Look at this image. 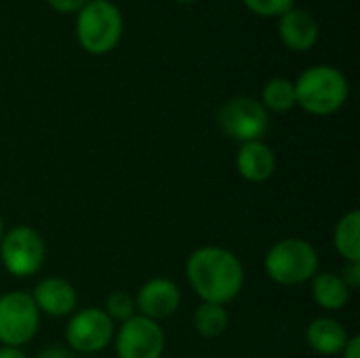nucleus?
Here are the masks:
<instances>
[{"label":"nucleus","mask_w":360,"mask_h":358,"mask_svg":"<svg viewBox=\"0 0 360 358\" xmlns=\"http://www.w3.org/2000/svg\"><path fill=\"white\" fill-rule=\"evenodd\" d=\"M40 325V312L32 295L13 291L0 298V342L19 348L34 340Z\"/></svg>","instance_id":"obj_5"},{"label":"nucleus","mask_w":360,"mask_h":358,"mask_svg":"<svg viewBox=\"0 0 360 358\" xmlns=\"http://www.w3.org/2000/svg\"><path fill=\"white\" fill-rule=\"evenodd\" d=\"M266 272L278 285H302L316 276V249L304 238H285L266 255Z\"/></svg>","instance_id":"obj_4"},{"label":"nucleus","mask_w":360,"mask_h":358,"mask_svg":"<svg viewBox=\"0 0 360 358\" xmlns=\"http://www.w3.org/2000/svg\"><path fill=\"white\" fill-rule=\"evenodd\" d=\"M0 358H27L19 348H11V346H2L0 348Z\"/></svg>","instance_id":"obj_25"},{"label":"nucleus","mask_w":360,"mask_h":358,"mask_svg":"<svg viewBox=\"0 0 360 358\" xmlns=\"http://www.w3.org/2000/svg\"><path fill=\"white\" fill-rule=\"evenodd\" d=\"M32 300L38 308V312H44L49 317H65L74 312L78 304L76 289L65 281V279H44L36 285Z\"/></svg>","instance_id":"obj_11"},{"label":"nucleus","mask_w":360,"mask_h":358,"mask_svg":"<svg viewBox=\"0 0 360 358\" xmlns=\"http://www.w3.org/2000/svg\"><path fill=\"white\" fill-rule=\"evenodd\" d=\"M177 2H184V4H190V2H196V0H177Z\"/></svg>","instance_id":"obj_27"},{"label":"nucleus","mask_w":360,"mask_h":358,"mask_svg":"<svg viewBox=\"0 0 360 358\" xmlns=\"http://www.w3.org/2000/svg\"><path fill=\"white\" fill-rule=\"evenodd\" d=\"M76 36L91 55L110 53L122 36V15L110 0H89L76 17Z\"/></svg>","instance_id":"obj_3"},{"label":"nucleus","mask_w":360,"mask_h":358,"mask_svg":"<svg viewBox=\"0 0 360 358\" xmlns=\"http://www.w3.org/2000/svg\"><path fill=\"white\" fill-rule=\"evenodd\" d=\"M306 340L314 352L325 354V357H333V354H340L344 350V346L348 342V331L335 319L321 317L308 325Z\"/></svg>","instance_id":"obj_14"},{"label":"nucleus","mask_w":360,"mask_h":358,"mask_svg":"<svg viewBox=\"0 0 360 358\" xmlns=\"http://www.w3.org/2000/svg\"><path fill=\"white\" fill-rule=\"evenodd\" d=\"M342 281L346 283V287L352 291V289H359L360 287V262H348L346 268H344V274H342Z\"/></svg>","instance_id":"obj_21"},{"label":"nucleus","mask_w":360,"mask_h":358,"mask_svg":"<svg viewBox=\"0 0 360 358\" xmlns=\"http://www.w3.org/2000/svg\"><path fill=\"white\" fill-rule=\"evenodd\" d=\"M181 304V291L179 287L169 279H152L148 281L135 300V308H139L141 317L150 321L169 319Z\"/></svg>","instance_id":"obj_10"},{"label":"nucleus","mask_w":360,"mask_h":358,"mask_svg":"<svg viewBox=\"0 0 360 358\" xmlns=\"http://www.w3.org/2000/svg\"><path fill=\"white\" fill-rule=\"evenodd\" d=\"M295 84V99L306 112L314 116H329L344 108L348 101V80L331 65H314L302 72Z\"/></svg>","instance_id":"obj_2"},{"label":"nucleus","mask_w":360,"mask_h":358,"mask_svg":"<svg viewBox=\"0 0 360 358\" xmlns=\"http://www.w3.org/2000/svg\"><path fill=\"white\" fill-rule=\"evenodd\" d=\"M236 169L238 173L253 184H262L270 179L276 171V156L270 146L259 141H247L240 146L236 154Z\"/></svg>","instance_id":"obj_13"},{"label":"nucleus","mask_w":360,"mask_h":358,"mask_svg":"<svg viewBox=\"0 0 360 358\" xmlns=\"http://www.w3.org/2000/svg\"><path fill=\"white\" fill-rule=\"evenodd\" d=\"M228 321H230V317H228L226 308L219 304L202 302V306H198V310L194 312V327L207 340L219 338L228 329Z\"/></svg>","instance_id":"obj_18"},{"label":"nucleus","mask_w":360,"mask_h":358,"mask_svg":"<svg viewBox=\"0 0 360 358\" xmlns=\"http://www.w3.org/2000/svg\"><path fill=\"white\" fill-rule=\"evenodd\" d=\"M36 358H74V354L68 352V350H63V348H46V350H42Z\"/></svg>","instance_id":"obj_24"},{"label":"nucleus","mask_w":360,"mask_h":358,"mask_svg":"<svg viewBox=\"0 0 360 358\" xmlns=\"http://www.w3.org/2000/svg\"><path fill=\"white\" fill-rule=\"evenodd\" d=\"M221 131L240 141H259L268 131V110L251 97H236L219 110Z\"/></svg>","instance_id":"obj_7"},{"label":"nucleus","mask_w":360,"mask_h":358,"mask_svg":"<svg viewBox=\"0 0 360 358\" xmlns=\"http://www.w3.org/2000/svg\"><path fill=\"white\" fill-rule=\"evenodd\" d=\"M333 243L338 253L346 262H360V213L350 211L344 215L333 232Z\"/></svg>","instance_id":"obj_16"},{"label":"nucleus","mask_w":360,"mask_h":358,"mask_svg":"<svg viewBox=\"0 0 360 358\" xmlns=\"http://www.w3.org/2000/svg\"><path fill=\"white\" fill-rule=\"evenodd\" d=\"M165 350V331L156 321L133 317L122 323L116 335L118 358H160Z\"/></svg>","instance_id":"obj_9"},{"label":"nucleus","mask_w":360,"mask_h":358,"mask_svg":"<svg viewBox=\"0 0 360 358\" xmlns=\"http://www.w3.org/2000/svg\"><path fill=\"white\" fill-rule=\"evenodd\" d=\"M312 295H314V302L323 310L333 312V310H342L348 304L350 289L346 287V283L342 281L340 274L323 272L312 279Z\"/></svg>","instance_id":"obj_15"},{"label":"nucleus","mask_w":360,"mask_h":358,"mask_svg":"<svg viewBox=\"0 0 360 358\" xmlns=\"http://www.w3.org/2000/svg\"><path fill=\"white\" fill-rule=\"evenodd\" d=\"M186 274L192 289L207 304H228L232 302L245 283V270L240 260L221 247H200L196 249L188 264Z\"/></svg>","instance_id":"obj_1"},{"label":"nucleus","mask_w":360,"mask_h":358,"mask_svg":"<svg viewBox=\"0 0 360 358\" xmlns=\"http://www.w3.org/2000/svg\"><path fill=\"white\" fill-rule=\"evenodd\" d=\"M59 13H78L89 0H46Z\"/></svg>","instance_id":"obj_22"},{"label":"nucleus","mask_w":360,"mask_h":358,"mask_svg":"<svg viewBox=\"0 0 360 358\" xmlns=\"http://www.w3.org/2000/svg\"><path fill=\"white\" fill-rule=\"evenodd\" d=\"M342 352H344V358H360V335L348 338Z\"/></svg>","instance_id":"obj_23"},{"label":"nucleus","mask_w":360,"mask_h":358,"mask_svg":"<svg viewBox=\"0 0 360 358\" xmlns=\"http://www.w3.org/2000/svg\"><path fill=\"white\" fill-rule=\"evenodd\" d=\"M0 260L6 272H11L13 276H32L40 270L44 262V243L34 228L17 226L2 236Z\"/></svg>","instance_id":"obj_6"},{"label":"nucleus","mask_w":360,"mask_h":358,"mask_svg":"<svg viewBox=\"0 0 360 358\" xmlns=\"http://www.w3.org/2000/svg\"><path fill=\"white\" fill-rule=\"evenodd\" d=\"M2 236H4V228H2V219H0V241H2Z\"/></svg>","instance_id":"obj_26"},{"label":"nucleus","mask_w":360,"mask_h":358,"mask_svg":"<svg viewBox=\"0 0 360 358\" xmlns=\"http://www.w3.org/2000/svg\"><path fill=\"white\" fill-rule=\"evenodd\" d=\"M278 34L287 49L291 51H310L319 38V23L306 8H291L281 15Z\"/></svg>","instance_id":"obj_12"},{"label":"nucleus","mask_w":360,"mask_h":358,"mask_svg":"<svg viewBox=\"0 0 360 358\" xmlns=\"http://www.w3.org/2000/svg\"><path fill=\"white\" fill-rule=\"evenodd\" d=\"M262 106L272 112H289L293 106H297L295 84L283 76L268 80L262 93Z\"/></svg>","instance_id":"obj_17"},{"label":"nucleus","mask_w":360,"mask_h":358,"mask_svg":"<svg viewBox=\"0 0 360 358\" xmlns=\"http://www.w3.org/2000/svg\"><path fill=\"white\" fill-rule=\"evenodd\" d=\"M110 2H112V0H110Z\"/></svg>","instance_id":"obj_28"},{"label":"nucleus","mask_w":360,"mask_h":358,"mask_svg":"<svg viewBox=\"0 0 360 358\" xmlns=\"http://www.w3.org/2000/svg\"><path fill=\"white\" fill-rule=\"evenodd\" d=\"M112 321L124 323L129 319H133L135 314V300L127 293V291H114L108 302H105V310H103Z\"/></svg>","instance_id":"obj_19"},{"label":"nucleus","mask_w":360,"mask_h":358,"mask_svg":"<svg viewBox=\"0 0 360 358\" xmlns=\"http://www.w3.org/2000/svg\"><path fill=\"white\" fill-rule=\"evenodd\" d=\"M114 338V321L99 308H86L76 312L68 327L65 340L68 344L82 354L101 352Z\"/></svg>","instance_id":"obj_8"},{"label":"nucleus","mask_w":360,"mask_h":358,"mask_svg":"<svg viewBox=\"0 0 360 358\" xmlns=\"http://www.w3.org/2000/svg\"><path fill=\"white\" fill-rule=\"evenodd\" d=\"M247 8L259 17H281L293 8L295 0H243Z\"/></svg>","instance_id":"obj_20"}]
</instances>
